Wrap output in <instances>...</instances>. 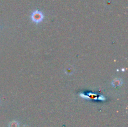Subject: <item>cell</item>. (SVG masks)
Segmentation results:
<instances>
[{
    "instance_id": "1",
    "label": "cell",
    "mask_w": 128,
    "mask_h": 127,
    "mask_svg": "<svg viewBox=\"0 0 128 127\" xmlns=\"http://www.w3.org/2000/svg\"><path fill=\"white\" fill-rule=\"evenodd\" d=\"M43 14L40 11H35L31 14V19L32 21L36 23H40L43 20Z\"/></svg>"
},
{
    "instance_id": "3",
    "label": "cell",
    "mask_w": 128,
    "mask_h": 127,
    "mask_svg": "<svg viewBox=\"0 0 128 127\" xmlns=\"http://www.w3.org/2000/svg\"><path fill=\"white\" fill-rule=\"evenodd\" d=\"M121 84V81L118 79L114 80V81L113 82V83H112V85H113L114 87H118V86H119Z\"/></svg>"
},
{
    "instance_id": "2",
    "label": "cell",
    "mask_w": 128,
    "mask_h": 127,
    "mask_svg": "<svg viewBox=\"0 0 128 127\" xmlns=\"http://www.w3.org/2000/svg\"><path fill=\"white\" fill-rule=\"evenodd\" d=\"M10 127H19V123L16 121H12L9 124Z\"/></svg>"
}]
</instances>
